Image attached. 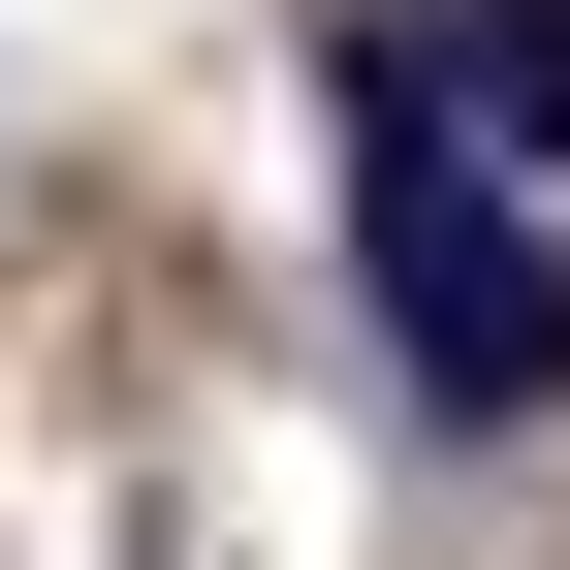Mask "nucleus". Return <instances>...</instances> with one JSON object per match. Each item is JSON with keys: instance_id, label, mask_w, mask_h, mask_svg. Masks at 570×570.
<instances>
[{"instance_id": "nucleus-1", "label": "nucleus", "mask_w": 570, "mask_h": 570, "mask_svg": "<svg viewBox=\"0 0 570 570\" xmlns=\"http://www.w3.org/2000/svg\"><path fill=\"white\" fill-rule=\"evenodd\" d=\"M348 285H381L412 412H570V254H539V190L475 159L381 32H348Z\"/></svg>"}, {"instance_id": "nucleus-2", "label": "nucleus", "mask_w": 570, "mask_h": 570, "mask_svg": "<svg viewBox=\"0 0 570 570\" xmlns=\"http://www.w3.org/2000/svg\"><path fill=\"white\" fill-rule=\"evenodd\" d=\"M381 63H412V96H444V127H475L508 190L570 159V0H444V32H381Z\"/></svg>"}]
</instances>
